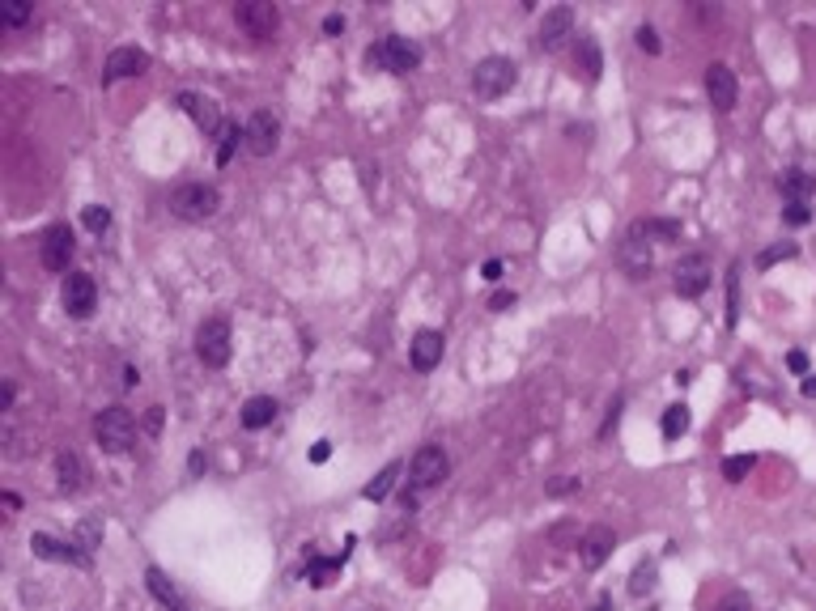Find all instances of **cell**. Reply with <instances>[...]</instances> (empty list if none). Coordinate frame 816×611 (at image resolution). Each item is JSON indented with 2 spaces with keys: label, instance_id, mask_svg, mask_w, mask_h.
Masks as SVG:
<instances>
[{
  "label": "cell",
  "instance_id": "1",
  "mask_svg": "<svg viewBox=\"0 0 816 611\" xmlns=\"http://www.w3.org/2000/svg\"><path fill=\"white\" fill-rule=\"evenodd\" d=\"M650 221H633L630 225V234L621 238V247H617V264L621 272L630 280H642L650 277V268H655V247H650Z\"/></svg>",
  "mask_w": 816,
  "mask_h": 611
},
{
  "label": "cell",
  "instance_id": "2",
  "mask_svg": "<svg viewBox=\"0 0 816 611\" xmlns=\"http://www.w3.org/2000/svg\"><path fill=\"white\" fill-rule=\"evenodd\" d=\"M94 437L102 442V450L124 455V450H132V442H137V420H132L128 408L111 403V408H102L99 417H94Z\"/></svg>",
  "mask_w": 816,
  "mask_h": 611
},
{
  "label": "cell",
  "instance_id": "3",
  "mask_svg": "<svg viewBox=\"0 0 816 611\" xmlns=\"http://www.w3.org/2000/svg\"><path fill=\"white\" fill-rule=\"evenodd\" d=\"M217 204H222V195H217L213 183H187V187H179V192L170 195V209H175V217H184V221H209L213 212H217Z\"/></svg>",
  "mask_w": 816,
  "mask_h": 611
},
{
  "label": "cell",
  "instance_id": "4",
  "mask_svg": "<svg viewBox=\"0 0 816 611\" xmlns=\"http://www.w3.org/2000/svg\"><path fill=\"white\" fill-rule=\"evenodd\" d=\"M510 85H515V64H510L507 56H489L472 69V94L485 98V102L502 98Z\"/></svg>",
  "mask_w": 816,
  "mask_h": 611
},
{
  "label": "cell",
  "instance_id": "5",
  "mask_svg": "<svg viewBox=\"0 0 816 611\" xmlns=\"http://www.w3.org/2000/svg\"><path fill=\"white\" fill-rule=\"evenodd\" d=\"M196 357L209 370H222L230 362V323L217 315V319H204L196 332Z\"/></svg>",
  "mask_w": 816,
  "mask_h": 611
},
{
  "label": "cell",
  "instance_id": "6",
  "mask_svg": "<svg viewBox=\"0 0 816 611\" xmlns=\"http://www.w3.org/2000/svg\"><path fill=\"white\" fill-rule=\"evenodd\" d=\"M370 60H375L383 72H413L417 64H422V47H417L413 39L392 34V39H383L379 47H370Z\"/></svg>",
  "mask_w": 816,
  "mask_h": 611
},
{
  "label": "cell",
  "instance_id": "7",
  "mask_svg": "<svg viewBox=\"0 0 816 611\" xmlns=\"http://www.w3.org/2000/svg\"><path fill=\"white\" fill-rule=\"evenodd\" d=\"M451 472V458L447 450H438V446H422L417 455H413V463H408V475H413V488H438L442 480H447Z\"/></svg>",
  "mask_w": 816,
  "mask_h": 611
},
{
  "label": "cell",
  "instance_id": "8",
  "mask_svg": "<svg viewBox=\"0 0 816 611\" xmlns=\"http://www.w3.org/2000/svg\"><path fill=\"white\" fill-rule=\"evenodd\" d=\"M234 17H239V26L247 30L255 42H268L272 34H277V26H281L277 5H268V0H247V5H239V9H234Z\"/></svg>",
  "mask_w": 816,
  "mask_h": 611
},
{
  "label": "cell",
  "instance_id": "9",
  "mask_svg": "<svg viewBox=\"0 0 816 611\" xmlns=\"http://www.w3.org/2000/svg\"><path fill=\"white\" fill-rule=\"evenodd\" d=\"M710 277H715L710 259H706L702 250H689V255L676 264V293H680V297H697V293L710 289Z\"/></svg>",
  "mask_w": 816,
  "mask_h": 611
},
{
  "label": "cell",
  "instance_id": "10",
  "mask_svg": "<svg viewBox=\"0 0 816 611\" xmlns=\"http://www.w3.org/2000/svg\"><path fill=\"white\" fill-rule=\"evenodd\" d=\"M242 136H247V149H251L255 157H268V153L277 149V140H281V124H277L272 111H251Z\"/></svg>",
  "mask_w": 816,
  "mask_h": 611
},
{
  "label": "cell",
  "instance_id": "11",
  "mask_svg": "<svg viewBox=\"0 0 816 611\" xmlns=\"http://www.w3.org/2000/svg\"><path fill=\"white\" fill-rule=\"evenodd\" d=\"M43 250V268H52V272H64L72 264V230L69 225H52L39 242Z\"/></svg>",
  "mask_w": 816,
  "mask_h": 611
},
{
  "label": "cell",
  "instance_id": "12",
  "mask_svg": "<svg viewBox=\"0 0 816 611\" xmlns=\"http://www.w3.org/2000/svg\"><path fill=\"white\" fill-rule=\"evenodd\" d=\"M64 306H69V315H77V319H90V315H94L99 289H94V280L85 277V272L64 277Z\"/></svg>",
  "mask_w": 816,
  "mask_h": 611
},
{
  "label": "cell",
  "instance_id": "13",
  "mask_svg": "<svg viewBox=\"0 0 816 611\" xmlns=\"http://www.w3.org/2000/svg\"><path fill=\"white\" fill-rule=\"evenodd\" d=\"M145 69H149V52H141V47H115L107 56V64H102V77L107 81H124V77H141Z\"/></svg>",
  "mask_w": 816,
  "mask_h": 611
},
{
  "label": "cell",
  "instance_id": "14",
  "mask_svg": "<svg viewBox=\"0 0 816 611\" xmlns=\"http://www.w3.org/2000/svg\"><path fill=\"white\" fill-rule=\"evenodd\" d=\"M706 94L715 102L718 111H732L735 98H740V85H735V72L727 64H710L706 69Z\"/></svg>",
  "mask_w": 816,
  "mask_h": 611
},
{
  "label": "cell",
  "instance_id": "15",
  "mask_svg": "<svg viewBox=\"0 0 816 611\" xmlns=\"http://www.w3.org/2000/svg\"><path fill=\"white\" fill-rule=\"evenodd\" d=\"M612 548H617V535H612L608 527H592L587 535H583V548H578L583 569H600L608 556H612Z\"/></svg>",
  "mask_w": 816,
  "mask_h": 611
},
{
  "label": "cell",
  "instance_id": "16",
  "mask_svg": "<svg viewBox=\"0 0 816 611\" xmlns=\"http://www.w3.org/2000/svg\"><path fill=\"white\" fill-rule=\"evenodd\" d=\"M438 362H442V335H438V332H417V335H413L408 365H413V370H422V374H430Z\"/></svg>",
  "mask_w": 816,
  "mask_h": 611
},
{
  "label": "cell",
  "instance_id": "17",
  "mask_svg": "<svg viewBox=\"0 0 816 611\" xmlns=\"http://www.w3.org/2000/svg\"><path fill=\"white\" fill-rule=\"evenodd\" d=\"M179 107H184L192 119L200 124V132H217L222 127V111L213 98H200V94H179Z\"/></svg>",
  "mask_w": 816,
  "mask_h": 611
},
{
  "label": "cell",
  "instance_id": "18",
  "mask_svg": "<svg viewBox=\"0 0 816 611\" xmlns=\"http://www.w3.org/2000/svg\"><path fill=\"white\" fill-rule=\"evenodd\" d=\"M570 26H574V9H570V5H557V9H549V17L540 22V42H545V47H557V42L570 34Z\"/></svg>",
  "mask_w": 816,
  "mask_h": 611
},
{
  "label": "cell",
  "instance_id": "19",
  "mask_svg": "<svg viewBox=\"0 0 816 611\" xmlns=\"http://www.w3.org/2000/svg\"><path fill=\"white\" fill-rule=\"evenodd\" d=\"M277 412H281V408H277V400H272V395H255V400H247L242 403V429H264V425H272V420H277Z\"/></svg>",
  "mask_w": 816,
  "mask_h": 611
},
{
  "label": "cell",
  "instance_id": "20",
  "mask_svg": "<svg viewBox=\"0 0 816 611\" xmlns=\"http://www.w3.org/2000/svg\"><path fill=\"white\" fill-rule=\"evenodd\" d=\"M145 582H149L154 598H157V603H162L166 611H192V607H187V598L166 582V573H162V569H149V573H145Z\"/></svg>",
  "mask_w": 816,
  "mask_h": 611
},
{
  "label": "cell",
  "instance_id": "21",
  "mask_svg": "<svg viewBox=\"0 0 816 611\" xmlns=\"http://www.w3.org/2000/svg\"><path fill=\"white\" fill-rule=\"evenodd\" d=\"M56 472H60V488H64V493L85 484V463H81V455H72V450H64V455L56 458Z\"/></svg>",
  "mask_w": 816,
  "mask_h": 611
},
{
  "label": "cell",
  "instance_id": "22",
  "mask_svg": "<svg viewBox=\"0 0 816 611\" xmlns=\"http://www.w3.org/2000/svg\"><path fill=\"white\" fill-rule=\"evenodd\" d=\"M30 548H34V556H43V560H77V565H85V556H77L69 543H56L52 535H34Z\"/></svg>",
  "mask_w": 816,
  "mask_h": 611
},
{
  "label": "cell",
  "instance_id": "23",
  "mask_svg": "<svg viewBox=\"0 0 816 611\" xmlns=\"http://www.w3.org/2000/svg\"><path fill=\"white\" fill-rule=\"evenodd\" d=\"M812 174H803V170H787L783 174V195H791V200H800V204H808V195H812Z\"/></svg>",
  "mask_w": 816,
  "mask_h": 611
},
{
  "label": "cell",
  "instance_id": "24",
  "mask_svg": "<svg viewBox=\"0 0 816 611\" xmlns=\"http://www.w3.org/2000/svg\"><path fill=\"white\" fill-rule=\"evenodd\" d=\"M395 475H400V463H387L375 480L366 484V501H383L387 493H392V484H395Z\"/></svg>",
  "mask_w": 816,
  "mask_h": 611
},
{
  "label": "cell",
  "instance_id": "25",
  "mask_svg": "<svg viewBox=\"0 0 816 611\" xmlns=\"http://www.w3.org/2000/svg\"><path fill=\"white\" fill-rule=\"evenodd\" d=\"M685 429H689V408H685V403H672V408L663 412V437H680Z\"/></svg>",
  "mask_w": 816,
  "mask_h": 611
},
{
  "label": "cell",
  "instance_id": "26",
  "mask_svg": "<svg viewBox=\"0 0 816 611\" xmlns=\"http://www.w3.org/2000/svg\"><path fill=\"white\" fill-rule=\"evenodd\" d=\"M242 140H247V136H242V127H239V124H225V127H222V149H217V162H222V166L230 162V157H234V149H239Z\"/></svg>",
  "mask_w": 816,
  "mask_h": 611
},
{
  "label": "cell",
  "instance_id": "27",
  "mask_svg": "<svg viewBox=\"0 0 816 611\" xmlns=\"http://www.w3.org/2000/svg\"><path fill=\"white\" fill-rule=\"evenodd\" d=\"M578 64L587 69L592 81H600V47H595L592 39H583V47H578Z\"/></svg>",
  "mask_w": 816,
  "mask_h": 611
},
{
  "label": "cell",
  "instance_id": "28",
  "mask_svg": "<svg viewBox=\"0 0 816 611\" xmlns=\"http://www.w3.org/2000/svg\"><path fill=\"white\" fill-rule=\"evenodd\" d=\"M81 221H85V230H90V234H102V230L111 225V212L102 209V204H90V209L81 212Z\"/></svg>",
  "mask_w": 816,
  "mask_h": 611
},
{
  "label": "cell",
  "instance_id": "29",
  "mask_svg": "<svg viewBox=\"0 0 816 611\" xmlns=\"http://www.w3.org/2000/svg\"><path fill=\"white\" fill-rule=\"evenodd\" d=\"M778 259H795V242H778V247L761 250V255H757V268H774Z\"/></svg>",
  "mask_w": 816,
  "mask_h": 611
},
{
  "label": "cell",
  "instance_id": "30",
  "mask_svg": "<svg viewBox=\"0 0 816 611\" xmlns=\"http://www.w3.org/2000/svg\"><path fill=\"white\" fill-rule=\"evenodd\" d=\"M748 472H753V455H735V458H727V463H723V475H727L732 484H740Z\"/></svg>",
  "mask_w": 816,
  "mask_h": 611
},
{
  "label": "cell",
  "instance_id": "31",
  "mask_svg": "<svg viewBox=\"0 0 816 611\" xmlns=\"http://www.w3.org/2000/svg\"><path fill=\"white\" fill-rule=\"evenodd\" d=\"M0 22H5V26H26V22H30V0H14V5H5Z\"/></svg>",
  "mask_w": 816,
  "mask_h": 611
},
{
  "label": "cell",
  "instance_id": "32",
  "mask_svg": "<svg viewBox=\"0 0 816 611\" xmlns=\"http://www.w3.org/2000/svg\"><path fill=\"white\" fill-rule=\"evenodd\" d=\"M638 47H642L647 56H659L663 42H659V34H655V26H638Z\"/></svg>",
  "mask_w": 816,
  "mask_h": 611
},
{
  "label": "cell",
  "instance_id": "33",
  "mask_svg": "<svg viewBox=\"0 0 816 611\" xmlns=\"http://www.w3.org/2000/svg\"><path fill=\"white\" fill-rule=\"evenodd\" d=\"M337 565H340V556H337V560H315V565L307 569V578L315 586H327V578H332V569H337Z\"/></svg>",
  "mask_w": 816,
  "mask_h": 611
},
{
  "label": "cell",
  "instance_id": "34",
  "mask_svg": "<svg viewBox=\"0 0 816 611\" xmlns=\"http://www.w3.org/2000/svg\"><path fill=\"white\" fill-rule=\"evenodd\" d=\"M647 586H655V565H638L630 590H633V595H647Z\"/></svg>",
  "mask_w": 816,
  "mask_h": 611
},
{
  "label": "cell",
  "instance_id": "35",
  "mask_svg": "<svg viewBox=\"0 0 816 611\" xmlns=\"http://www.w3.org/2000/svg\"><path fill=\"white\" fill-rule=\"evenodd\" d=\"M783 217H787L791 225H803V221H808V217H812V212H808V204H800V200H791V204H787V212H783Z\"/></svg>",
  "mask_w": 816,
  "mask_h": 611
},
{
  "label": "cell",
  "instance_id": "36",
  "mask_svg": "<svg viewBox=\"0 0 816 611\" xmlns=\"http://www.w3.org/2000/svg\"><path fill=\"white\" fill-rule=\"evenodd\" d=\"M578 480H570V475H562V480H553L549 484V497H565V493H574Z\"/></svg>",
  "mask_w": 816,
  "mask_h": 611
},
{
  "label": "cell",
  "instance_id": "37",
  "mask_svg": "<svg viewBox=\"0 0 816 611\" xmlns=\"http://www.w3.org/2000/svg\"><path fill=\"white\" fill-rule=\"evenodd\" d=\"M327 455H332V446H327V442H315V450H310V463H324Z\"/></svg>",
  "mask_w": 816,
  "mask_h": 611
},
{
  "label": "cell",
  "instance_id": "38",
  "mask_svg": "<svg viewBox=\"0 0 816 611\" xmlns=\"http://www.w3.org/2000/svg\"><path fill=\"white\" fill-rule=\"evenodd\" d=\"M787 365H791V370H795V374H803V370H808V357H803V352H791V357H787Z\"/></svg>",
  "mask_w": 816,
  "mask_h": 611
},
{
  "label": "cell",
  "instance_id": "39",
  "mask_svg": "<svg viewBox=\"0 0 816 611\" xmlns=\"http://www.w3.org/2000/svg\"><path fill=\"white\" fill-rule=\"evenodd\" d=\"M715 611H748V603L745 598H727V603H718Z\"/></svg>",
  "mask_w": 816,
  "mask_h": 611
},
{
  "label": "cell",
  "instance_id": "40",
  "mask_svg": "<svg viewBox=\"0 0 816 611\" xmlns=\"http://www.w3.org/2000/svg\"><path fill=\"white\" fill-rule=\"evenodd\" d=\"M510 302H515V293H493V302H489V306H493V310H507Z\"/></svg>",
  "mask_w": 816,
  "mask_h": 611
},
{
  "label": "cell",
  "instance_id": "41",
  "mask_svg": "<svg viewBox=\"0 0 816 611\" xmlns=\"http://www.w3.org/2000/svg\"><path fill=\"white\" fill-rule=\"evenodd\" d=\"M340 26H345V17H337V14H332V17H327V22H324V30H327V34H340Z\"/></svg>",
  "mask_w": 816,
  "mask_h": 611
},
{
  "label": "cell",
  "instance_id": "42",
  "mask_svg": "<svg viewBox=\"0 0 816 611\" xmlns=\"http://www.w3.org/2000/svg\"><path fill=\"white\" fill-rule=\"evenodd\" d=\"M9 403H14V382H5V387H0V408H9Z\"/></svg>",
  "mask_w": 816,
  "mask_h": 611
},
{
  "label": "cell",
  "instance_id": "43",
  "mask_svg": "<svg viewBox=\"0 0 816 611\" xmlns=\"http://www.w3.org/2000/svg\"><path fill=\"white\" fill-rule=\"evenodd\" d=\"M502 277V264H498V259H489V264H485V280H498Z\"/></svg>",
  "mask_w": 816,
  "mask_h": 611
},
{
  "label": "cell",
  "instance_id": "44",
  "mask_svg": "<svg viewBox=\"0 0 816 611\" xmlns=\"http://www.w3.org/2000/svg\"><path fill=\"white\" fill-rule=\"evenodd\" d=\"M187 467H192V475H200V472H204V455H200V450H196V455H192V463H187Z\"/></svg>",
  "mask_w": 816,
  "mask_h": 611
},
{
  "label": "cell",
  "instance_id": "45",
  "mask_svg": "<svg viewBox=\"0 0 816 611\" xmlns=\"http://www.w3.org/2000/svg\"><path fill=\"white\" fill-rule=\"evenodd\" d=\"M803 395H808V400H816V378H803Z\"/></svg>",
  "mask_w": 816,
  "mask_h": 611
}]
</instances>
